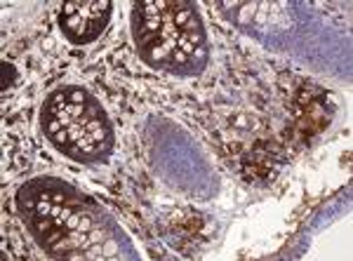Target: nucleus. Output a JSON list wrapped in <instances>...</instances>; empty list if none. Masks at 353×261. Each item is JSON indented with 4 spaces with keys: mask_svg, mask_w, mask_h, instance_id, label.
I'll list each match as a JSON object with an SVG mask.
<instances>
[{
    "mask_svg": "<svg viewBox=\"0 0 353 261\" xmlns=\"http://www.w3.org/2000/svg\"><path fill=\"white\" fill-rule=\"evenodd\" d=\"M17 205L28 231L54 257H106L101 242L109 221L94 202L59 179L41 177L21 186Z\"/></svg>",
    "mask_w": 353,
    "mask_h": 261,
    "instance_id": "f257e3e1",
    "label": "nucleus"
},
{
    "mask_svg": "<svg viewBox=\"0 0 353 261\" xmlns=\"http://www.w3.org/2000/svg\"><path fill=\"white\" fill-rule=\"evenodd\" d=\"M130 26L137 52L151 69L191 78L208 66V33L196 5L184 0L137 3Z\"/></svg>",
    "mask_w": 353,
    "mask_h": 261,
    "instance_id": "f03ea898",
    "label": "nucleus"
},
{
    "mask_svg": "<svg viewBox=\"0 0 353 261\" xmlns=\"http://www.w3.org/2000/svg\"><path fill=\"white\" fill-rule=\"evenodd\" d=\"M41 127L61 156L76 163H101L111 156L113 125L88 90L78 85L54 90L41 109Z\"/></svg>",
    "mask_w": 353,
    "mask_h": 261,
    "instance_id": "7ed1b4c3",
    "label": "nucleus"
},
{
    "mask_svg": "<svg viewBox=\"0 0 353 261\" xmlns=\"http://www.w3.org/2000/svg\"><path fill=\"white\" fill-rule=\"evenodd\" d=\"M113 5L109 0H78L59 10V26L71 43H92L109 26Z\"/></svg>",
    "mask_w": 353,
    "mask_h": 261,
    "instance_id": "20e7f679",
    "label": "nucleus"
},
{
    "mask_svg": "<svg viewBox=\"0 0 353 261\" xmlns=\"http://www.w3.org/2000/svg\"><path fill=\"white\" fill-rule=\"evenodd\" d=\"M0 69H3V85H0V90H3V92H8V90L12 87L14 81H17V71H14V66L10 64V61H3V64H0Z\"/></svg>",
    "mask_w": 353,
    "mask_h": 261,
    "instance_id": "39448f33",
    "label": "nucleus"
}]
</instances>
